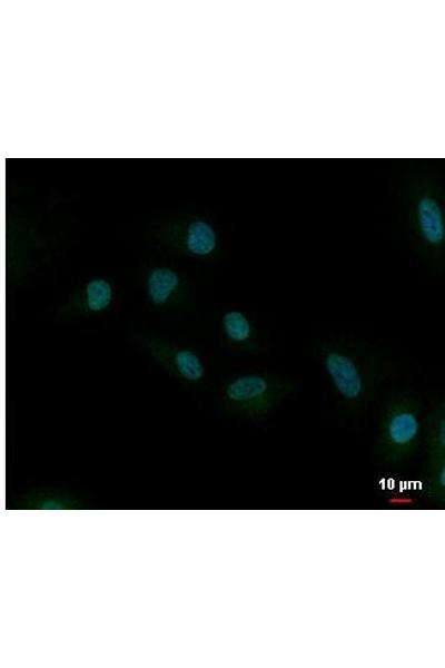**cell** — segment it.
<instances>
[{"label": "cell", "instance_id": "1", "mask_svg": "<svg viewBox=\"0 0 445 668\" xmlns=\"http://www.w3.org/2000/svg\"><path fill=\"white\" fill-rule=\"evenodd\" d=\"M313 354L337 410L346 416L366 411L397 369L386 347L360 337H318L313 342Z\"/></svg>", "mask_w": 445, "mask_h": 668}, {"label": "cell", "instance_id": "2", "mask_svg": "<svg viewBox=\"0 0 445 668\" xmlns=\"http://www.w3.org/2000/svg\"><path fill=\"white\" fill-rule=\"evenodd\" d=\"M405 224L414 253L434 274L445 271V217L438 178L416 169L402 183Z\"/></svg>", "mask_w": 445, "mask_h": 668}, {"label": "cell", "instance_id": "3", "mask_svg": "<svg viewBox=\"0 0 445 668\" xmlns=\"http://www.w3.org/2000/svg\"><path fill=\"white\" fill-rule=\"evenodd\" d=\"M424 403L417 392L393 386L380 394L375 454L387 465L411 459L423 439Z\"/></svg>", "mask_w": 445, "mask_h": 668}, {"label": "cell", "instance_id": "4", "mask_svg": "<svg viewBox=\"0 0 445 668\" xmlns=\"http://www.w3.org/2000/svg\"><path fill=\"white\" fill-rule=\"evenodd\" d=\"M297 387V381L288 374L248 370L227 376L219 387L218 399L228 415L246 421H260L271 414Z\"/></svg>", "mask_w": 445, "mask_h": 668}, {"label": "cell", "instance_id": "5", "mask_svg": "<svg viewBox=\"0 0 445 668\" xmlns=\"http://www.w3.org/2000/svg\"><path fill=\"white\" fill-rule=\"evenodd\" d=\"M138 343L158 366L177 381L198 386L207 380L208 370L204 357L194 347L156 333L141 334Z\"/></svg>", "mask_w": 445, "mask_h": 668}, {"label": "cell", "instance_id": "6", "mask_svg": "<svg viewBox=\"0 0 445 668\" xmlns=\"http://www.w3.org/2000/svg\"><path fill=\"white\" fill-rule=\"evenodd\" d=\"M147 303L159 311H189L194 304V292L188 278L168 265H152L142 278Z\"/></svg>", "mask_w": 445, "mask_h": 668}, {"label": "cell", "instance_id": "7", "mask_svg": "<svg viewBox=\"0 0 445 668\" xmlns=\"http://www.w3.org/2000/svg\"><path fill=\"white\" fill-rule=\"evenodd\" d=\"M116 298L111 278L93 276L85 281L57 310L56 318L71 322L108 311Z\"/></svg>", "mask_w": 445, "mask_h": 668}, {"label": "cell", "instance_id": "8", "mask_svg": "<svg viewBox=\"0 0 445 668\" xmlns=\"http://www.w3.org/2000/svg\"><path fill=\"white\" fill-rule=\"evenodd\" d=\"M167 239L170 247L197 259L212 258L219 249L216 228L202 217H191L171 226Z\"/></svg>", "mask_w": 445, "mask_h": 668}, {"label": "cell", "instance_id": "9", "mask_svg": "<svg viewBox=\"0 0 445 668\" xmlns=\"http://www.w3.org/2000/svg\"><path fill=\"white\" fill-rule=\"evenodd\" d=\"M225 344L235 353L256 356L263 352V340L254 320L241 308L225 310L219 317Z\"/></svg>", "mask_w": 445, "mask_h": 668}, {"label": "cell", "instance_id": "10", "mask_svg": "<svg viewBox=\"0 0 445 668\" xmlns=\"http://www.w3.org/2000/svg\"><path fill=\"white\" fill-rule=\"evenodd\" d=\"M423 438L427 462L445 460V399L435 394L424 412Z\"/></svg>", "mask_w": 445, "mask_h": 668}, {"label": "cell", "instance_id": "11", "mask_svg": "<svg viewBox=\"0 0 445 668\" xmlns=\"http://www.w3.org/2000/svg\"><path fill=\"white\" fill-rule=\"evenodd\" d=\"M427 494L434 501L445 499V460L427 462Z\"/></svg>", "mask_w": 445, "mask_h": 668}]
</instances>
